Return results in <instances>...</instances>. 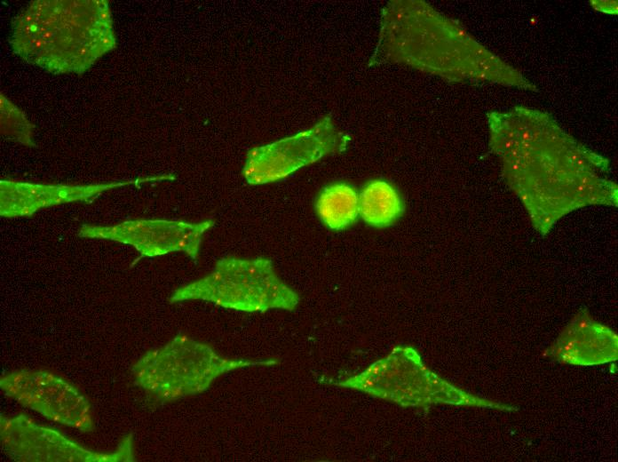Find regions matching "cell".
<instances>
[{"label":"cell","instance_id":"cell-1","mask_svg":"<svg viewBox=\"0 0 618 462\" xmlns=\"http://www.w3.org/2000/svg\"><path fill=\"white\" fill-rule=\"evenodd\" d=\"M13 47L44 68H87L114 45L111 18L103 1H37L17 18Z\"/></svg>","mask_w":618,"mask_h":462},{"label":"cell","instance_id":"cell-2","mask_svg":"<svg viewBox=\"0 0 618 462\" xmlns=\"http://www.w3.org/2000/svg\"><path fill=\"white\" fill-rule=\"evenodd\" d=\"M273 361L230 359L210 346L178 335L146 352L132 366L135 383L156 400L170 402L207 390L226 372Z\"/></svg>","mask_w":618,"mask_h":462},{"label":"cell","instance_id":"cell-3","mask_svg":"<svg viewBox=\"0 0 618 462\" xmlns=\"http://www.w3.org/2000/svg\"><path fill=\"white\" fill-rule=\"evenodd\" d=\"M204 300L227 309L264 313L293 310L298 295L275 274L271 259L222 258L206 276L176 290L171 303Z\"/></svg>","mask_w":618,"mask_h":462},{"label":"cell","instance_id":"cell-4","mask_svg":"<svg viewBox=\"0 0 618 462\" xmlns=\"http://www.w3.org/2000/svg\"><path fill=\"white\" fill-rule=\"evenodd\" d=\"M350 141L349 134L326 116L309 129L250 149L242 175L252 185L278 181L327 155L345 151Z\"/></svg>","mask_w":618,"mask_h":462},{"label":"cell","instance_id":"cell-5","mask_svg":"<svg viewBox=\"0 0 618 462\" xmlns=\"http://www.w3.org/2000/svg\"><path fill=\"white\" fill-rule=\"evenodd\" d=\"M0 436L5 452L23 462H131L134 458L131 434L115 450L99 452L36 423L26 415L1 416Z\"/></svg>","mask_w":618,"mask_h":462},{"label":"cell","instance_id":"cell-6","mask_svg":"<svg viewBox=\"0 0 618 462\" xmlns=\"http://www.w3.org/2000/svg\"><path fill=\"white\" fill-rule=\"evenodd\" d=\"M4 393L46 418L88 433L94 429L87 397L68 380L44 370H20L0 378Z\"/></svg>","mask_w":618,"mask_h":462},{"label":"cell","instance_id":"cell-7","mask_svg":"<svg viewBox=\"0 0 618 462\" xmlns=\"http://www.w3.org/2000/svg\"><path fill=\"white\" fill-rule=\"evenodd\" d=\"M213 226L212 219L196 223L137 219L111 227L83 225L80 229V235L131 244L142 256L155 257L182 251L195 260L203 235Z\"/></svg>","mask_w":618,"mask_h":462},{"label":"cell","instance_id":"cell-8","mask_svg":"<svg viewBox=\"0 0 618 462\" xmlns=\"http://www.w3.org/2000/svg\"><path fill=\"white\" fill-rule=\"evenodd\" d=\"M105 186H43L1 182V215L29 216L38 209L57 203L86 200L106 189Z\"/></svg>","mask_w":618,"mask_h":462},{"label":"cell","instance_id":"cell-9","mask_svg":"<svg viewBox=\"0 0 618 462\" xmlns=\"http://www.w3.org/2000/svg\"><path fill=\"white\" fill-rule=\"evenodd\" d=\"M315 212L321 223L330 230L342 231L358 219L359 194L345 182H336L324 187L319 193Z\"/></svg>","mask_w":618,"mask_h":462},{"label":"cell","instance_id":"cell-10","mask_svg":"<svg viewBox=\"0 0 618 462\" xmlns=\"http://www.w3.org/2000/svg\"><path fill=\"white\" fill-rule=\"evenodd\" d=\"M405 204L397 189L384 180L368 182L359 194V211L369 226L386 227L397 221Z\"/></svg>","mask_w":618,"mask_h":462}]
</instances>
